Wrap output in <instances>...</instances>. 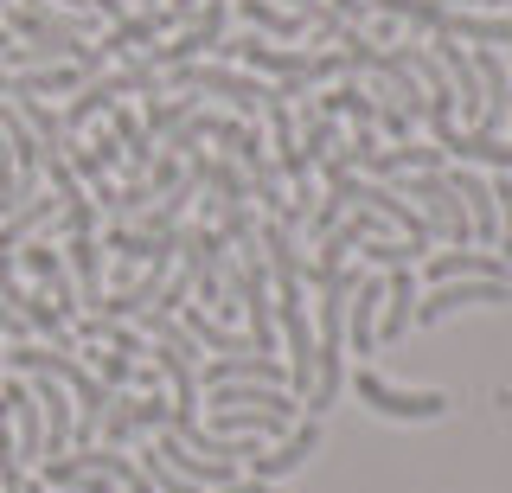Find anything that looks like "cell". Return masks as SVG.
I'll return each mask as SVG.
<instances>
[{
	"label": "cell",
	"mask_w": 512,
	"mask_h": 493,
	"mask_svg": "<svg viewBox=\"0 0 512 493\" xmlns=\"http://www.w3.org/2000/svg\"><path fill=\"white\" fill-rule=\"evenodd\" d=\"M160 77H167L173 90H192V97H224V103L237 109V122H256V116H263V103L276 97L269 77L218 65V58H192V65H173V71H160Z\"/></svg>",
	"instance_id": "obj_1"
},
{
	"label": "cell",
	"mask_w": 512,
	"mask_h": 493,
	"mask_svg": "<svg viewBox=\"0 0 512 493\" xmlns=\"http://www.w3.org/2000/svg\"><path fill=\"white\" fill-rule=\"evenodd\" d=\"M224 13H231V0H199V13L180 26V39L173 45H148V65L154 71H173V65H192V58H218L224 45Z\"/></svg>",
	"instance_id": "obj_2"
},
{
	"label": "cell",
	"mask_w": 512,
	"mask_h": 493,
	"mask_svg": "<svg viewBox=\"0 0 512 493\" xmlns=\"http://www.w3.org/2000/svg\"><path fill=\"white\" fill-rule=\"evenodd\" d=\"M352 391H359V404H372L378 417H391V423H436L442 410H448V397L442 391H397V385H384L378 372H352Z\"/></svg>",
	"instance_id": "obj_3"
},
{
	"label": "cell",
	"mask_w": 512,
	"mask_h": 493,
	"mask_svg": "<svg viewBox=\"0 0 512 493\" xmlns=\"http://www.w3.org/2000/svg\"><path fill=\"white\" fill-rule=\"evenodd\" d=\"M410 205L429 218L436 237H455V244H474V225H468V205L448 186V173H410Z\"/></svg>",
	"instance_id": "obj_4"
},
{
	"label": "cell",
	"mask_w": 512,
	"mask_h": 493,
	"mask_svg": "<svg viewBox=\"0 0 512 493\" xmlns=\"http://www.w3.org/2000/svg\"><path fill=\"white\" fill-rule=\"evenodd\" d=\"M500 301H512V282H436V289L410 308V321L416 327H436L455 308H500Z\"/></svg>",
	"instance_id": "obj_5"
},
{
	"label": "cell",
	"mask_w": 512,
	"mask_h": 493,
	"mask_svg": "<svg viewBox=\"0 0 512 493\" xmlns=\"http://www.w3.org/2000/svg\"><path fill=\"white\" fill-rule=\"evenodd\" d=\"M96 13H64V7H45V0H13L7 7V33L20 39H84Z\"/></svg>",
	"instance_id": "obj_6"
},
{
	"label": "cell",
	"mask_w": 512,
	"mask_h": 493,
	"mask_svg": "<svg viewBox=\"0 0 512 493\" xmlns=\"http://www.w3.org/2000/svg\"><path fill=\"white\" fill-rule=\"evenodd\" d=\"M199 385H288V365L269 353H212L199 365Z\"/></svg>",
	"instance_id": "obj_7"
},
{
	"label": "cell",
	"mask_w": 512,
	"mask_h": 493,
	"mask_svg": "<svg viewBox=\"0 0 512 493\" xmlns=\"http://www.w3.org/2000/svg\"><path fill=\"white\" fill-rule=\"evenodd\" d=\"M0 404H7V417H13V461L45 455V410H39V397H32V385L20 372L0 385Z\"/></svg>",
	"instance_id": "obj_8"
},
{
	"label": "cell",
	"mask_w": 512,
	"mask_h": 493,
	"mask_svg": "<svg viewBox=\"0 0 512 493\" xmlns=\"http://www.w3.org/2000/svg\"><path fill=\"white\" fill-rule=\"evenodd\" d=\"M429 282H512V263L500 250H442V257H423Z\"/></svg>",
	"instance_id": "obj_9"
},
{
	"label": "cell",
	"mask_w": 512,
	"mask_h": 493,
	"mask_svg": "<svg viewBox=\"0 0 512 493\" xmlns=\"http://www.w3.org/2000/svg\"><path fill=\"white\" fill-rule=\"evenodd\" d=\"M26 385H32V397H39V410H45V461H52V455L71 449L77 404H71V391H64L52 372H26Z\"/></svg>",
	"instance_id": "obj_10"
},
{
	"label": "cell",
	"mask_w": 512,
	"mask_h": 493,
	"mask_svg": "<svg viewBox=\"0 0 512 493\" xmlns=\"http://www.w3.org/2000/svg\"><path fill=\"white\" fill-rule=\"evenodd\" d=\"M154 455L167 461L173 474H186L192 487H205V493H212V487H224V481H237V461H212V455H192L186 442L173 436V429H154Z\"/></svg>",
	"instance_id": "obj_11"
},
{
	"label": "cell",
	"mask_w": 512,
	"mask_h": 493,
	"mask_svg": "<svg viewBox=\"0 0 512 493\" xmlns=\"http://www.w3.org/2000/svg\"><path fill=\"white\" fill-rule=\"evenodd\" d=\"M314 449H320V417L295 423V429H288V436L276 442V449H256V455L244 461V468L256 474V481H276V474H295V468H301V461H308Z\"/></svg>",
	"instance_id": "obj_12"
},
{
	"label": "cell",
	"mask_w": 512,
	"mask_h": 493,
	"mask_svg": "<svg viewBox=\"0 0 512 493\" xmlns=\"http://www.w3.org/2000/svg\"><path fill=\"white\" fill-rule=\"evenodd\" d=\"M173 13L167 7H154V13H122V20H109V39L96 45L103 58H135V52H148V45L160 39V33H173Z\"/></svg>",
	"instance_id": "obj_13"
},
{
	"label": "cell",
	"mask_w": 512,
	"mask_h": 493,
	"mask_svg": "<svg viewBox=\"0 0 512 493\" xmlns=\"http://www.w3.org/2000/svg\"><path fill=\"white\" fill-rule=\"evenodd\" d=\"M205 397H212V410H276L288 423H295V410H301V397L288 385H212Z\"/></svg>",
	"instance_id": "obj_14"
},
{
	"label": "cell",
	"mask_w": 512,
	"mask_h": 493,
	"mask_svg": "<svg viewBox=\"0 0 512 493\" xmlns=\"http://www.w3.org/2000/svg\"><path fill=\"white\" fill-rule=\"evenodd\" d=\"M90 71L84 65H32V71H7V97H71L84 90Z\"/></svg>",
	"instance_id": "obj_15"
},
{
	"label": "cell",
	"mask_w": 512,
	"mask_h": 493,
	"mask_svg": "<svg viewBox=\"0 0 512 493\" xmlns=\"http://www.w3.org/2000/svg\"><path fill=\"white\" fill-rule=\"evenodd\" d=\"M442 33H448V39H461V45H512V7H506V13H474V7H448Z\"/></svg>",
	"instance_id": "obj_16"
},
{
	"label": "cell",
	"mask_w": 512,
	"mask_h": 493,
	"mask_svg": "<svg viewBox=\"0 0 512 493\" xmlns=\"http://www.w3.org/2000/svg\"><path fill=\"white\" fill-rule=\"evenodd\" d=\"M64 269H71L77 295H84V314L103 301V244L96 237H64Z\"/></svg>",
	"instance_id": "obj_17"
},
{
	"label": "cell",
	"mask_w": 512,
	"mask_h": 493,
	"mask_svg": "<svg viewBox=\"0 0 512 493\" xmlns=\"http://www.w3.org/2000/svg\"><path fill=\"white\" fill-rule=\"evenodd\" d=\"M359 173H365V180H391V173H442V148H416V141H397V148H378Z\"/></svg>",
	"instance_id": "obj_18"
},
{
	"label": "cell",
	"mask_w": 512,
	"mask_h": 493,
	"mask_svg": "<svg viewBox=\"0 0 512 493\" xmlns=\"http://www.w3.org/2000/svg\"><path fill=\"white\" fill-rule=\"evenodd\" d=\"M199 103H205V97H192V90H173V97L160 90V97H148V109H141V129H148V141H167Z\"/></svg>",
	"instance_id": "obj_19"
},
{
	"label": "cell",
	"mask_w": 512,
	"mask_h": 493,
	"mask_svg": "<svg viewBox=\"0 0 512 493\" xmlns=\"http://www.w3.org/2000/svg\"><path fill=\"white\" fill-rule=\"evenodd\" d=\"M84 365H90L96 378H103L109 391H128V385H135V365H141V359L116 353V346H90V353H84Z\"/></svg>",
	"instance_id": "obj_20"
},
{
	"label": "cell",
	"mask_w": 512,
	"mask_h": 493,
	"mask_svg": "<svg viewBox=\"0 0 512 493\" xmlns=\"http://www.w3.org/2000/svg\"><path fill=\"white\" fill-rule=\"evenodd\" d=\"M301 122H308V129H301V161H308V167H320V161H327V154L333 148H340V122H333V116H301Z\"/></svg>",
	"instance_id": "obj_21"
},
{
	"label": "cell",
	"mask_w": 512,
	"mask_h": 493,
	"mask_svg": "<svg viewBox=\"0 0 512 493\" xmlns=\"http://www.w3.org/2000/svg\"><path fill=\"white\" fill-rule=\"evenodd\" d=\"M346 212H352V205H346V186L333 180V186H327V199H314V205H308V218H301V225H308V237L320 244V237H327L333 225H340Z\"/></svg>",
	"instance_id": "obj_22"
},
{
	"label": "cell",
	"mask_w": 512,
	"mask_h": 493,
	"mask_svg": "<svg viewBox=\"0 0 512 493\" xmlns=\"http://www.w3.org/2000/svg\"><path fill=\"white\" fill-rule=\"evenodd\" d=\"M135 468H141V474H148V487H154V493H205V487H192V481H186V474H173V468H167V461H160L154 449H148V455H141V461H135Z\"/></svg>",
	"instance_id": "obj_23"
},
{
	"label": "cell",
	"mask_w": 512,
	"mask_h": 493,
	"mask_svg": "<svg viewBox=\"0 0 512 493\" xmlns=\"http://www.w3.org/2000/svg\"><path fill=\"white\" fill-rule=\"evenodd\" d=\"M64 161H71V173H77V180H84V186L109 180V167H103V161H96V154H90V141H71V148H64Z\"/></svg>",
	"instance_id": "obj_24"
},
{
	"label": "cell",
	"mask_w": 512,
	"mask_h": 493,
	"mask_svg": "<svg viewBox=\"0 0 512 493\" xmlns=\"http://www.w3.org/2000/svg\"><path fill=\"white\" fill-rule=\"evenodd\" d=\"M116 474H71V493H116Z\"/></svg>",
	"instance_id": "obj_25"
},
{
	"label": "cell",
	"mask_w": 512,
	"mask_h": 493,
	"mask_svg": "<svg viewBox=\"0 0 512 493\" xmlns=\"http://www.w3.org/2000/svg\"><path fill=\"white\" fill-rule=\"evenodd\" d=\"M90 154H96V161H103V167H122V141L109 135V129H103V135L90 141Z\"/></svg>",
	"instance_id": "obj_26"
},
{
	"label": "cell",
	"mask_w": 512,
	"mask_h": 493,
	"mask_svg": "<svg viewBox=\"0 0 512 493\" xmlns=\"http://www.w3.org/2000/svg\"><path fill=\"white\" fill-rule=\"evenodd\" d=\"M327 7H333V13H340V20H346V26H365V13H372V7H365V0H327Z\"/></svg>",
	"instance_id": "obj_27"
},
{
	"label": "cell",
	"mask_w": 512,
	"mask_h": 493,
	"mask_svg": "<svg viewBox=\"0 0 512 493\" xmlns=\"http://www.w3.org/2000/svg\"><path fill=\"white\" fill-rule=\"evenodd\" d=\"M212 493H269L256 474H237V481H224V487H212Z\"/></svg>",
	"instance_id": "obj_28"
},
{
	"label": "cell",
	"mask_w": 512,
	"mask_h": 493,
	"mask_svg": "<svg viewBox=\"0 0 512 493\" xmlns=\"http://www.w3.org/2000/svg\"><path fill=\"white\" fill-rule=\"evenodd\" d=\"M122 487H128V493H154V487H148V474H141V468H128V474H122Z\"/></svg>",
	"instance_id": "obj_29"
},
{
	"label": "cell",
	"mask_w": 512,
	"mask_h": 493,
	"mask_svg": "<svg viewBox=\"0 0 512 493\" xmlns=\"http://www.w3.org/2000/svg\"><path fill=\"white\" fill-rule=\"evenodd\" d=\"M45 7H64V13H96V0H45Z\"/></svg>",
	"instance_id": "obj_30"
},
{
	"label": "cell",
	"mask_w": 512,
	"mask_h": 493,
	"mask_svg": "<svg viewBox=\"0 0 512 493\" xmlns=\"http://www.w3.org/2000/svg\"><path fill=\"white\" fill-rule=\"evenodd\" d=\"M506 122H512V65H506Z\"/></svg>",
	"instance_id": "obj_31"
},
{
	"label": "cell",
	"mask_w": 512,
	"mask_h": 493,
	"mask_svg": "<svg viewBox=\"0 0 512 493\" xmlns=\"http://www.w3.org/2000/svg\"><path fill=\"white\" fill-rule=\"evenodd\" d=\"M20 493H52V487H45V481H26V487H20Z\"/></svg>",
	"instance_id": "obj_32"
},
{
	"label": "cell",
	"mask_w": 512,
	"mask_h": 493,
	"mask_svg": "<svg viewBox=\"0 0 512 493\" xmlns=\"http://www.w3.org/2000/svg\"><path fill=\"white\" fill-rule=\"evenodd\" d=\"M480 7H512V0H474V13H480Z\"/></svg>",
	"instance_id": "obj_33"
},
{
	"label": "cell",
	"mask_w": 512,
	"mask_h": 493,
	"mask_svg": "<svg viewBox=\"0 0 512 493\" xmlns=\"http://www.w3.org/2000/svg\"><path fill=\"white\" fill-rule=\"evenodd\" d=\"M154 7H160V0H141V13H154Z\"/></svg>",
	"instance_id": "obj_34"
},
{
	"label": "cell",
	"mask_w": 512,
	"mask_h": 493,
	"mask_svg": "<svg viewBox=\"0 0 512 493\" xmlns=\"http://www.w3.org/2000/svg\"><path fill=\"white\" fill-rule=\"evenodd\" d=\"M0 365H7V346H0Z\"/></svg>",
	"instance_id": "obj_35"
},
{
	"label": "cell",
	"mask_w": 512,
	"mask_h": 493,
	"mask_svg": "<svg viewBox=\"0 0 512 493\" xmlns=\"http://www.w3.org/2000/svg\"><path fill=\"white\" fill-rule=\"evenodd\" d=\"M7 7H13V0H0V13H7Z\"/></svg>",
	"instance_id": "obj_36"
},
{
	"label": "cell",
	"mask_w": 512,
	"mask_h": 493,
	"mask_svg": "<svg viewBox=\"0 0 512 493\" xmlns=\"http://www.w3.org/2000/svg\"><path fill=\"white\" fill-rule=\"evenodd\" d=\"M269 493H276V487H269Z\"/></svg>",
	"instance_id": "obj_37"
}]
</instances>
